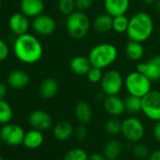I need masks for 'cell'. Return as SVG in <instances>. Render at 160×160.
Here are the masks:
<instances>
[{
	"label": "cell",
	"instance_id": "d590c367",
	"mask_svg": "<svg viewBox=\"0 0 160 160\" xmlns=\"http://www.w3.org/2000/svg\"><path fill=\"white\" fill-rule=\"evenodd\" d=\"M76 137L79 139H84L87 137V129L85 128L84 124H81L76 129Z\"/></svg>",
	"mask_w": 160,
	"mask_h": 160
},
{
	"label": "cell",
	"instance_id": "d6986e66",
	"mask_svg": "<svg viewBox=\"0 0 160 160\" xmlns=\"http://www.w3.org/2000/svg\"><path fill=\"white\" fill-rule=\"evenodd\" d=\"M58 91V83L56 79L52 77H47L43 79L39 87V93L42 99L53 98Z\"/></svg>",
	"mask_w": 160,
	"mask_h": 160
},
{
	"label": "cell",
	"instance_id": "d6a6232c",
	"mask_svg": "<svg viewBox=\"0 0 160 160\" xmlns=\"http://www.w3.org/2000/svg\"><path fill=\"white\" fill-rule=\"evenodd\" d=\"M133 154L138 158V159H143L149 156V151L145 145L142 144H137L133 148Z\"/></svg>",
	"mask_w": 160,
	"mask_h": 160
},
{
	"label": "cell",
	"instance_id": "603a6c76",
	"mask_svg": "<svg viewBox=\"0 0 160 160\" xmlns=\"http://www.w3.org/2000/svg\"><path fill=\"white\" fill-rule=\"evenodd\" d=\"M43 142V135L42 131L37 129H32L26 133L23 145L28 149H37Z\"/></svg>",
	"mask_w": 160,
	"mask_h": 160
},
{
	"label": "cell",
	"instance_id": "b9f144b4",
	"mask_svg": "<svg viewBox=\"0 0 160 160\" xmlns=\"http://www.w3.org/2000/svg\"><path fill=\"white\" fill-rule=\"evenodd\" d=\"M142 1L145 4H152V3H154L156 1V0H142Z\"/></svg>",
	"mask_w": 160,
	"mask_h": 160
},
{
	"label": "cell",
	"instance_id": "4dcf8cb0",
	"mask_svg": "<svg viewBox=\"0 0 160 160\" xmlns=\"http://www.w3.org/2000/svg\"><path fill=\"white\" fill-rule=\"evenodd\" d=\"M106 131L110 135H118L122 132V122L116 118L113 117L107 121L105 124Z\"/></svg>",
	"mask_w": 160,
	"mask_h": 160
},
{
	"label": "cell",
	"instance_id": "f546056e",
	"mask_svg": "<svg viewBox=\"0 0 160 160\" xmlns=\"http://www.w3.org/2000/svg\"><path fill=\"white\" fill-rule=\"evenodd\" d=\"M58 9L60 13L68 16L74 12L75 9V0H58Z\"/></svg>",
	"mask_w": 160,
	"mask_h": 160
},
{
	"label": "cell",
	"instance_id": "2e32d148",
	"mask_svg": "<svg viewBox=\"0 0 160 160\" xmlns=\"http://www.w3.org/2000/svg\"><path fill=\"white\" fill-rule=\"evenodd\" d=\"M106 12L112 17L125 14L130 7V0H104Z\"/></svg>",
	"mask_w": 160,
	"mask_h": 160
},
{
	"label": "cell",
	"instance_id": "7c38bea8",
	"mask_svg": "<svg viewBox=\"0 0 160 160\" xmlns=\"http://www.w3.org/2000/svg\"><path fill=\"white\" fill-rule=\"evenodd\" d=\"M28 122L33 129L44 131L52 127L53 118L46 111L35 110L30 113L28 117Z\"/></svg>",
	"mask_w": 160,
	"mask_h": 160
},
{
	"label": "cell",
	"instance_id": "7a4b0ae2",
	"mask_svg": "<svg viewBox=\"0 0 160 160\" xmlns=\"http://www.w3.org/2000/svg\"><path fill=\"white\" fill-rule=\"evenodd\" d=\"M153 30V21L152 16L144 12L135 13L129 19L127 36L129 40L143 42L147 41Z\"/></svg>",
	"mask_w": 160,
	"mask_h": 160
},
{
	"label": "cell",
	"instance_id": "ee69618b",
	"mask_svg": "<svg viewBox=\"0 0 160 160\" xmlns=\"http://www.w3.org/2000/svg\"><path fill=\"white\" fill-rule=\"evenodd\" d=\"M0 160H4V159H3V157H2L1 155H0Z\"/></svg>",
	"mask_w": 160,
	"mask_h": 160
},
{
	"label": "cell",
	"instance_id": "836d02e7",
	"mask_svg": "<svg viewBox=\"0 0 160 160\" xmlns=\"http://www.w3.org/2000/svg\"><path fill=\"white\" fill-rule=\"evenodd\" d=\"M93 3V0H75V9L79 12H87Z\"/></svg>",
	"mask_w": 160,
	"mask_h": 160
},
{
	"label": "cell",
	"instance_id": "e0dca14e",
	"mask_svg": "<svg viewBox=\"0 0 160 160\" xmlns=\"http://www.w3.org/2000/svg\"><path fill=\"white\" fill-rule=\"evenodd\" d=\"M30 81L29 74L22 70H14L10 72L8 76L9 85L16 90H21L26 88Z\"/></svg>",
	"mask_w": 160,
	"mask_h": 160
},
{
	"label": "cell",
	"instance_id": "ffe728a7",
	"mask_svg": "<svg viewBox=\"0 0 160 160\" xmlns=\"http://www.w3.org/2000/svg\"><path fill=\"white\" fill-rule=\"evenodd\" d=\"M92 26L96 32L106 34L113 29V17L107 12L99 14L94 19Z\"/></svg>",
	"mask_w": 160,
	"mask_h": 160
},
{
	"label": "cell",
	"instance_id": "ab89813d",
	"mask_svg": "<svg viewBox=\"0 0 160 160\" xmlns=\"http://www.w3.org/2000/svg\"><path fill=\"white\" fill-rule=\"evenodd\" d=\"M149 160H160V150H156L149 154Z\"/></svg>",
	"mask_w": 160,
	"mask_h": 160
},
{
	"label": "cell",
	"instance_id": "83f0119b",
	"mask_svg": "<svg viewBox=\"0 0 160 160\" xmlns=\"http://www.w3.org/2000/svg\"><path fill=\"white\" fill-rule=\"evenodd\" d=\"M129 26V19L125 14L113 17V30L119 34L126 33Z\"/></svg>",
	"mask_w": 160,
	"mask_h": 160
},
{
	"label": "cell",
	"instance_id": "6da1fadb",
	"mask_svg": "<svg viewBox=\"0 0 160 160\" xmlns=\"http://www.w3.org/2000/svg\"><path fill=\"white\" fill-rule=\"evenodd\" d=\"M13 51L16 58L26 64H34L38 62L43 54V48L41 42L29 33L20 35L16 38Z\"/></svg>",
	"mask_w": 160,
	"mask_h": 160
},
{
	"label": "cell",
	"instance_id": "4316f807",
	"mask_svg": "<svg viewBox=\"0 0 160 160\" xmlns=\"http://www.w3.org/2000/svg\"><path fill=\"white\" fill-rule=\"evenodd\" d=\"M13 117V111L11 105L4 99H0V124L9 123Z\"/></svg>",
	"mask_w": 160,
	"mask_h": 160
},
{
	"label": "cell",
	"instance_id": "8fae6325",
	"mask_svg": "<svg viewBox=\"0 0 160 160\" xmlns=\"http://www.w3.org/2000/svg\"><path fill=\"white\" fill-rule=\"evenodd\" d=\"M32 28L34 31L42 36H48L55 32L57 24L54 18L46 14H41L34 18L32 22Z\"/></svg>",
	"mask_w": 160,
	"mask_h": 160
},
{
	"label": "cell",
	"instance_id": "484cf974",
	"mask_svg": "<svg viewBox=\"0 0 160 160\" xmlns=\"http://www.w3.org/2000/svg\"><path fill=\"white\" fill-rule=\"evenodd\" d=\"M125 111L135 114L142 110V98L129 94L123 99Z\"/></svg>",
	"mask_w": 160,
	"mask_h": 160
},
{
	"label": "cell",
	"instance_id": "5bb4252c",
	"mask_svg": "<svg viewBox=\"0 0 160 160\" xmlns=\"http://www.w3.org/2000/svg\"><path fill=\"white\" fill-rule=\"evenodd\" d=\"M104 108L112 117H119L125 111L123 99L118 95L106 96L104 99Z\"/></svg>",
	"mask_w": 160,
	"mask_h": 160
},
{
	"label": "cell",
	"instance_id": "f1b7e54d",
	"mask_svg": "<svg viewBox=\"0 0 160 160\" xmlns=\"http://www.w3.org/2000/svg\"><path fill=\"white\" fill-rule=\"evenodd\" d=\"M89 154L81 148H73L66 152L64 160H88Z\"/></svg>",
	"mask_w": 160,
	"mask_h": 160
},
{
	"label": "cell",
	"instance_id": "cb8c5ba5",
	"mask_svg": "<svg viewBox=\"0 0 160 160\" xmlns=\"http://www.w3.org/2000/svg\"><path fill=\"white\" fill-rule=\"evenodd\" d=\"M124 51L127 58L133 61H138L141 59L144 55V47L142 46V42L131 40H129V42L125 44Z\"/></svg>",
	"mask_w": 160,
	"mask_h": 160
},
{
	"label": "cell",
	"instance_id": "9a60e30c",
	"mask_svg": "<svg viewBox=\"0 0 160 160\" xmlns=\"http://www.w3.org/2000/svg\"><path fill=\"white\" fill-rule=\"evenodd\" d=\"M21 12L28 18H35L42 14L44 10V3L42 0H22Z\"/></svg>",
	"mask_w": 160,
	"mask_h": 160
},
{
	"label": "cell",
	"instance_id": "7402d4cb",
	"mask_svg": "<svg viewBox=\"0 0 160 160\" xmlns=\"http://www.w3.org/2000/svg\"><path fill=\"white\" fill-rule=\"evenodd\" d=\"M74 115L81 124H87L92 118V110L87 102H79L74 108Z\"/></svg>",
	"mask_w": 160,
	"mask_h": 160
},
{
	"label": "cell",
	"instance_id": "ba28073f",
	"mask_svg": "<svg viewBox=\"0 0 160 160\" xmlns=\"http://www.w3.org/2000/svg\"><path fill=\"white\" fill-rule=\"evenodd\" d=\"M144 125L137 118L130 117L122 122V134L131 142H138L144 136Z\"/></svg>",
	"mask_w": 160,
	"mask_h": 160
},
{
	"label": "cell",
	"instance_id": "9c48e42d",
	"mask_svg": "<svg viewBox=\"0 0 160 160\" xmlns=\"http://www.w3.org/2000/svg\"><path fill=\"white\" fill-rule=\"evenodd\" d=\"M24 129L15 123H6L0 130V137L2 141L10 146H18L23 144L25 138Z\"/></svg>",
	"mask_w": 160,
	"mask_h": 160
},
{
	"label": "cell",
	"instance_id": "60d3db41",
	"mask_svg": "<svg viewBox=\"0 0 160 160\" xmlns=\"http://www.w3.org/2000/svg\"><path fill=\"white\" fill-rule=\"evenodd\" d=\"M154 7H155L156 12L160 13V0H156V1L154 2Z\"/></svg>",
	"mask_w": 160,
	"mask_h": 160
},
{
	"label": "cell",
	"instance_id": "d4e9b609",
	"mask_svg": "<svg viewBox=\"0 0 160 160\" xmlns=\"http://www.w3.org/2000/svg\"><path fill=\"white\" fill-rule=\"evenodd\" d=\"M122 150V144L118 140H110L105 145L103 154L108 160H116L120 156Z\"/></svg>",
	"mask_w": 160,
	"mask_h": 160
},
{
	"label": "cell",
	"instance_id": "5b68a950",
	"mask_svg": "<svg viewBox=\"0 0 160 160\" xmlns=\"http://www.w3.org/2000/svg\"><path fill=\"white\" fill-rule=\"evenodd\" d=\"M124 87L129 94L142 98L152 91V80L138 71L132 72L124 79Z\"/></svg>",
	"mask_w": 160,
	"mask_h": 160
},
{
	"label": "cell",
	"instance_id": "44dd1931",
	"mask_svg": "<svg viewBox=\"0 0 160 160\" xmlns=\"http://www.w3.org/2000/svg\"><path fill=\"white\" fill-rule=\"evenodd\" d=\"M73 134V127L71 122L67 121L58 122L53 129L54 138L58 141H66Z\"/></svg>",
	"mask_w": 160,
	"mask_h": 160
},
{
	"label": "cell",
	"instance_id": "74e56055",
	"mask_svg": "<svg viewBox=\"0 0 160 160\" xmlns=\"http://www.w3.org/2000/svg\"><path fill=\"white\" fill-rule=\"evenodd\" d=\"M88 160H108V159L105 157L104 154H100V153L95 152V153H92V154L89 155Z\"/></svg>",
	"mask_w": 160,
	"mask_h": 160
},
{
	"label": "cell",
	"instance_id": "52a82bcc",
	"mask_svg": "<svg viewBox=\"0 0 160 160\" xmlns=\"http://www.w3.org/2000/svg\"><path fill=\"white\" fill-rule=\"evenodd\" d=\"M144 115L154 122L160 120V92L151 91L142 97V110Z\"/></svg>",
	"mask_w": 160,
	"mask_h": 160
},
{
	"label": "cell",
	"instance_id": "8d00e7d4",
	"mask_svg": "<svg viewBox=\"0 0 160 160\" xmlns=\"http://www.w3.org/2000/svg\"><path fill=\"white\" fill-rule=\"evenodd\" d=\"M152 134H153V137L154 138L160 142V120L157 121L153 126V130H152Z\"/></svg>",
	"mask_w": 160,
	"mask_h": 160
},
{
	"label": "cell",
	"instance_id": "30bf717a",
	"mask_svg": "<svg viewBox=\"0 0 160 160\" xmlns=\"http://www.w3.org/2000/svg\"><path fill=\"white\" fill-rule=\"evenodd\" d=\"M137 71L145 74L152 81L160 79V55H156L145 62H139Z\"/></svg>",
	"mask_w": 160,
	"mask_h": 160
},
{
	"label": "cell",
	"instance_id": "3957f363",
	"mask_svg": "<svg viewBox=\"0 0 160 160\" xmlns=\"http://www.w3.org/2000/svg\"><path fill=\"white\" fill-rule=\"evenodd\" d=\"M118 57V50L112 43L104 42L93 46L89 52V59L92 66L105 69L113 64Z\"/></svg>",
	"mask_w": 160,
	"mask_h": 160
},
{
	"label": "cell",
	"instance_id": "8992f818",
	"mask_svg": "<svg viewBox=\"0 0 160 160\" xmlns=\"http://www.w3.org/2000/svg\"><path fill=\"white\" fill-rule=\"evenodd\" d=\"M100 85L101 90L106 96L118 95L124 86V80L118 71L108 70L104 72Z\"/></svg>",
	"mask_w": 160,
	"mask_h": 160
},
{
	"label": "cell",
	"instance_id": "277c9868",
	"mask_svg": "<svg viewBox=\"0 0 160 160\" xmlns=\"http://www.w3.org/2000/svg\"><path fill=\"white\" fill-rule=\"evenodd\" d=\"M65 26L68 34L72 39L81 40L90 31L91 20L84 12L74 11L67 16Z\"/></svg>",
	"mask_w": 160,
	"mask_h": 160
},
{
	"label": "cell",
	"instance_id": "4fadbf2b",
	"mask_svg": "<svg viewBox=\"0 0 160 160\" xmlns=\"http://www.w3.org/2000/svg\"><path fill=\"white\" fill-rule=\"evenodd\" d=\"M9 28L11 31L17 36L28 33L29 28L28 17L22 12L12 14L9 19Z\"/></svg>",
	"mask_w": 160,
	"mask_h": 160
},
{
	"label": "cell",
	"instance_id": "e575fe53",
	"mask_svg": "<svg viewBox=\"0 0 160 160\" xmlns=\"http://www.w3.org/2000/svg\"><path fill=\"white\" fill-rule=\"evenodd\" d=\"M10 54V49L8 44L5 42V41H3L1 38H0V61L5 60Z\"/></svg>",
	"mask_w": 160,
	"mask_h": 160
},
{
	"label": "cell",
	"instance_id": "f6af8a7d",
	"mask_svg": "<svg viewBox=\"0 0 160 160\" xmlns=\"http://www.w3.org/2000/svg\"><path fill=\"white\" fill-rule=\"evenodd\" d=\"M1 141H2V139H1V137H0V145H1Z\"/></svg>",
	"mask_w": 160,
	"mask_h": 160
},
{
	"label": "cell",
	"instance_id": "ac0fdd59",
	"mask_svg": "<svg viewBox=\"0 0 160 160\" xmlns=\"http://www.w3.org/2000/svg\"><path fill=\"white\" fill-rule=\"evenodd\" d=\"M92 67L88 57L75 56L70 61V68L74 74L86 75Z\"/></svg>",
	"mask_w": 160,
	"mask_h": 160
},
{
	"label": "cell",
	"instance_id": "f35d334b",
	"mask_svg": "<svg viewBox=\"0 0 160 160\" xmlns=\"http://www.w3.org/2000/svg\"><path fill=\"white\" fill-rule=\"evenodd\" d=\"M7 92H8V89H7V86L0 82V99H4L5 96L7 95Z\"/></svg>",
	"mask_w": 160,
	"mask_h": 160
},
{
	"label": "cell",
	"instance_id": "1f68e13d",
	"mask_svg": "<svg viewBox=\"0 0 160 160\" xmlns=\"http://www.w3.org/2000/svg\"><path fill=\"white\" fill-rule=\"evenodd\" d=\"M103 74L104 73L102 72V69L92 66L86 75H87V78L91 83H98L101 81Z\"/></svg>",
	"mask_w": 160,
	"mask_h": 160
},
{
	"label": "cell",
	"instance_id": "7bdbcfd3",
	"mask_svg": "<svg viewBox=\"0 0 160 160\" xmlns=\"http://www.w3.org/2000/svg\"><path fill=\"white\" fill-rule=\"evenodd\" d=\"M1 7H2V1L0 0V10H1Z\"/></svg>",
	"mask_w": 160,
	"mask_h": 160
}]
</instances>
